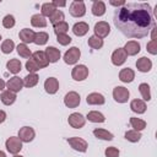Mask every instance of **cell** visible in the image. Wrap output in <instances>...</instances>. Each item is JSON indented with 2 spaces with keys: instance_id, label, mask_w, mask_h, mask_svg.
I'll list each match as a JSON object with an SVG mask.
<instances>
[{
  "instance_id": "cell-1",
  "label": "cell",
  "mask_w": 157,
  "mask_h": 157,
  "mask_svg": "<svg viewBox=\"0 0 157 157\" xmlns=\"http://www.w3.org/2000/svg\"><path fill=\"white\" fill-rule=\"evenodd\" d=\"M113 21L115 27L129 38H144L156 26L147 2H125L115 10Z\"/></svg>"
},
{
  "instance_id": "cell-2",
  "label": "cell",
  "mask_w": 157,
  "mask_h": 157,
  "mask_svg": "<svg viewBox=\"0 0 157 157\" xmlns=\"http://www.w3.org/2000/svg\"><path fill=\"white\" fill-rule=\"evenodd\" d=\"M5 146H6V150L12 153V155H17L21 150H22V141L20 140V137L17 136H11L6 140L5 142Z\"/></svg>"
},
{
  "instance_id": "cell-3",
  "label": "cell",
  "mask_w": 157,
  "mask_h": 157,
  "mask_svg": "<svg viewBox=\"0 0 157 157\" xmlns=\"http://www.w3.org/2000/svg\"><path fill=\"white\" fill-rule=\"evenodd\" d=\"M70 15L74 17H82L86 13V6L82 0H75L70 5Z\"/></svg>"
},
{
  "instance_id": "cell-4",
  "label": "cell",
  "mask_w": 157,
  "mask_h": 157,
  "mask_svg": "<svg viewBox=\"0 0 157 157\" xmlns=\"http://www.w3.org/2000/svg\"><path fill=\"white\" fill-rule=\"evenodd\" d=\"M81 56V52L77 47H71L69 50H66V53L64 54V61L67 65H74L78 61Z\"/></svg>"
},
{
  "instance_id": "cell-5",
  "label": "cell",
  "mask_w": 157,
  "mask_h": 157,
  "mask_svg": "<svg viewBox=\"0 0 157 157\" xmlns=\"http://www.w3.org/2000/svg\"><path fill=\"white\" fill-rule=\"evenodd\" d=\"M129 96H130L129 90L125 88V87H123V86H117L113 90V98L118 103H125V102H128Z\"/></svg>"
},
{
  "instance_id": "cell-6",
  "label": "cell",
  "mask_w": 157,
  "mask_h": 157,
  "mask_svg": "<svg viewBox=\"0 0 157 157\" xmlns=\"http://www.w3.org/2000/svg\"><path fill=\"white\" fill-rule=\"evenodd\" d=\"M93 31H94V36L102 39V38H105V37L109 34V32H110V26H109L108 22H105V21H99V22H97V23L94 25Z\"/></svg>"
},
{
  "instance_id": "cell-7",
  "label": "cell",
  "mask_w": 157,
  "mask_h": 157,
  "mask_svg": "<svg viewBox=\"0 0 157 157\" xmlns=\"http://www.w3.org/2000/svg\"><path fill=\"white\" fill-rule=\"evenodd\" d=\"M67 142L69 145L75 150V151H78V152H86L87 151V142L81 139V137H77V136H74V137H69L67 139Z\"/></svg>"
},
{
  "instance_id": "cell-8",
  "label": "cell",
  "mask_w": 157,
  "mask_h": 157,
  "mask_svg": "<svg viewBox=\"0 0 157 157\" xmlns=\"http://www.w3.org/2000/svg\"><path fill=\"white\" fill-rule=\"evenodd\" d=\"M80 102H81L80 94L75 91H71V92L66 93L65 97H64V103L67 108H76V107H78Z\"/></svg>"
},
{
  "instance_id": "cell-9",
  "label": "cell",
  "mask_w": 157,
  "mask_h": 157,
  "mask_svg": "<svg viewBox=\"0 0 157 157\" xmlns=\"http://www.w3.org/2000/svg\"><path fill=\"white\" fill-rule=\"evenodd\" d=\"M67 121H69V125L72 126L74 129H81L86 123V118L81 113H72L69 115Z\"/></svg>"
},
{
  "instance_id": "cell-10",
  "label": "cell",
  "mask_w": 157,
  "mask_h": 157,
  "mask_svg": "<svg viewBox=\"0 0 157 157\" xmlns=\"http://www.w3.org/2000/svg\"><path fill=\"white\" fill-rule=\"evenodd\" d=\"M71 76L75 81H83L88 76L87 66L86 65H76L71 71Z\"/></svg>"
},
{
  "instance_id": "cell-11",
  "label": "cell",
  "mask_w": 157,
  "mask_h": 157,
  "mask_svg": "<svg viewBox=\"0 0 157 157\" xmlns=\"http://www.w3.org/2000/svg\"><path fill=\"white\" fill-rule=\"evenodd\" d=\"M126 58H128V55H126L125 50L123 48H118L112 54V63L115 66H120L126 61Z\"/></svg>"
},
{
  "instance_id": "cell-12",
  "label": "cell",
  "mask_w": 157,
  "mask_h": 157,
  "mask_svg": "<svg viewBox=\"0 0 157 157\" xmlns=\"http://www.w3.org/2000/svg\"><path fill=\"white\" fill-rule=\"evenodd\" d=\"M36 136V132L29 126H23L18 130V137L22 142H31Z\"/></svg>"
},
{
  "instance_id": "cell-13",
  "label": "cell",
  "mask_w": 157,
  "mask_h": 157,
  "mask_svg": "<svg viewBox=\"0 0 157 157\" xmlns=\"http://www.w3.org/2000/svg\"><path fill=\"white\" fill-rule=\"evenodd\" d=\"M6 87H7L9 91H11V92H13V93L20 92V91L22 90V87H23V81H22L20 77L13 76V77L9 78V81L6 82Z\"/></svg>"
},
{
  "instance_id": "cell-14",
  "label": "cell",
  "mask_w": 157,
  "mask_h": 157,
  "mask_svg": "<svg viewBox=\"0 0 157 157\" xmlns=\"http://www.w3.org/2000/svg\"><path fill=\"white\" fill-rule=\"evenodd\" d=\"M86 102L88 104H91V105H102V104H104L105 99H104L103 94H101L98 92H92V93L87 94Z\"/></svg>"
},
{
  "instance_id": "cell-15",
  "label": "cell",
  "mask_w": 157,
  "mask_h": 157,
  "mask_svg": "<svg viewBox=\"0 0 157 157\" xmlns=\"http://www.w3.org/2000/svg\"><path fill=\"white\" fill-rule=\"evenodd\" d=\"M44 88H45L47 93L54 94L59 90V81L55 77H48L45 80V82H44Z\"/></svg>"
},
{
  "instance_id": "cell-16",
  "label": "cell",
  "mask_w": 157,
  "mask_h": 157,
  "mask_svg": "<svg viewBox=\"0 0 157 157\" xmlns=\"http://www.w3.org/2000/svg\"><path fill=\"white\" fill-rule=\"evenodd\" d=\"M32 59L38 64V66L42 69V67H47L49 65V61L45 56V53L42 52V50H37L32 54Z\"/></svg>"
},
{
  "instance_id": "cell-17",
  "label": "cell",
  "mask_w": 157,
  "mask_h": 157,
  "mask_svg": "<svg viewBox=\"0 0 157 157\" xmlns=\"http://www.w3.org/2000/svg\"><path fill=\"white\" fill-rule=\"evenodd\" d=\"M136 67L140 72H148L151 69H152V61L146 58V56H142L140 59H137L136 61Z\"/></svg>"
},
{
  "instance_id": "cell-18",
  "label": "cell",
  "mask_w": 157,
  "mask_h": 157,
  "mask_svg": "<svg viewBox=\"0 0 157 157\" xmlns=\"http://www.w3.org/2000/svg\"><path fill=\"white\" fill-rule=\"evenodd\" d=\"M140 48L141 47H140V43L139 42H136V40H129V42H126V44H125V47L123 49L125 50L126 55L132 56V55H136L140 52Z\"/></svg>"
},
{
  "instance_id": "cell-19",
  "label": "cell",
  "mask_w": 157,
  "mask_h": 157,
  "mask_svg": "<svg viewBox=\"0 0 157 157\" xmlns=\"http://www.w3.org/2000/svg\"><path fill=\"white\" fill-rule=\"evenodd\" d=\"M134 78H135V72L132 69L125 67V69L120 70V72H119V80L120 81H123L125 83H130V82H132Z\"/></svg>"
},
{
  "instance_id": "cell-20",
  "label": "cell",
  "mask_w": 157,
  "mask_h": 157,
  "mask_svg": "<svg viewBox=\"0 0 157 157\" xmlns=\"http://www.w3.org/2000/svg\"><path fill=\"white\" fill-rule=\"evenodd\" d=\"M44 53L49 63H56L60 59V50L56 49L55 47H48Z\"/></svg>"
},
{
  "instance_id": "cell-21",
  "label": "cell",
  "mask_w": 157,
  "mask_h": 157,
  "mask_svg": "<svg viewBox=\"0 0 157 157\" xmlns=\"http://www.w3.org/2000/svg\"><path fill=\"white\" fill-rule=\"evenodd\" d=\"M130 108L132 112L137 113V114H142L146 112V103L142 99H132L130 103Z\"/></svg>"
},
{
  "instance_id": "cell-22",
  "label": "cell",
  "mask_w": 157,
  "mask_h": 157,
  "mask_svg": "<svg viewBox=\"0 0 157 157\" xmlns=\"http://www.w3.org/2000/svg\"><path fill=\"white\" fill-rule=\"evenodd\" d=\"M34 32L29 28H23L20 31V39L23 42V44H27V43H32L33 39H34Z\"/></svg>"
},
{
  "instance_id": "cell-23",
  "label": "cell",
  "mask_w": 157,
  "mask_h": 157,
  "mask_svg": "<svg viewBox=\"0 0 157 157\" xmlns=\"http://www.w3.org/2000/svg\"><path fill=\"white\" fill-rule=\"evenodd\" d=\"M88 25L86 23V22H77V23H75L74 25V27H72V32H74V34L75 36H77V37H82V36H85L87 32H88Z\"/></svg>"
},
{
  "instance_id": "cell-24",
  "label": "cell",
  "mask_w": 157,
  "mask_h": 157,
  "mask_svg": "<svg viewBox=\"0 0 157 157\" xmlns=\"http://www.w3.org/2000/svg\"><path fill=\"white\" fill-rule=\"evenodd\" d=\"M0 99H1V102H2L5 105H11V104H13L15 101H16V93H13V92L6 90V91H4V92L0 94Z\"/></svg>"
},
{
  "instance_id": "cell-25",
  "label": "cell",
  "mask_w": 157,
  "mask_h": 157,
  "mask_svg": "<svg viewBox=\"0 0 157 157\" xmlns=\"http://www.w3.org/2000/svg\"><path fill=\"white\" fill-rule=\"evenodd\" d=\"M31 25L33 27H37V28H43L47 26V20L40 13H36L31 17Z\"/></svg>"
},
{
  "instance_id": "cell-26",
  "label": "cell",
  "mask_w": 157,
  "mask_h": 157,
  "mask_svg": "<svg viewBox=\"0 0 157 157\" xmlns=\"http://www.w3.org/2000/svg\"><path fill=\"white\" fill-rule=\"evenodd\" d=\"M105 12V4L101 0H96L93 1V5H92V13L94 16H103Z\"/></svg>"
},
{
  "instance_id": "cell-27",
  "label": "cell",
  "mask_w": 157,
  "mask_h": 157,
  "mask_svg": "<svg viewBox=\"0 0 157 157\" xmlns=\"http://www.w3.org/2000/svg\"><path fill=\"white\" fill-rule=\"evenodd\" d=\"M6 67H7V70H9L11 74H18V72L21 71L22 65H21V61H20L18 59H11V60L7 61Z\"/></svg>"
},
{
  "instance_id": "cell-28",
  "label": "cell",
  "mask_w": 157,
  "mask_h": 157,
  "mask_svg": "<svg viewBox=\"0 0 157 157\" xmlns=\"http://www.w3.org/2000/svg\"><path fill=\"white\" fill-rule=\"evenodd\" d=\"M93 135L97 139H101V140H105V141L113 140V134L109 132L108 130H104V129H94L93 130Z\"/></svg>"
},
{
  "instance_id": "cell-29",
  "label": "cell",
  "mask_w": 157,
  "mask_h": 157,
  "mask_svg": "<svg viewBox=\"0 0 157 157\" xmlns=\"http://www.w3.org/2000/svg\"><path fill=\"white\" fill-rule=\"evenodd\" d=\"M38 75L37 74H32V72H29L22 81H23V86H26V87H34L37 83H38Z\"/></svg>"
},
{
  "instance_id": "cell-30",
  "label": "cell",
  "mask_w": 157,
  "mask_h": 157,
  "mask_svg": "<svg viewBox=\"0 0 157 157\" xmlns=\"http://www.w3.org/2000/svg\"><path fill=\"white\" fill-rule=\"evenodd\" d=\"M130 124H131V128H134L135 131H141L146 128V121L140 119V118H135V117L130 118Z\"/></svg>"
},
{
  "instance_id": "cell-31",
  "label": "cell",
  "mask_w": 157,
  "mask_h": 157,
  "mask_svg": "<svg viewBox=\"0 0 157 157\" xmlns=\"http://www.w3.org/2000/svg\"><path fill=\"white\" fill-rule=\"evenodd\" d=\"M42 16H44V17H50L55 11H56V7L53 5V2H45V4H43L42 5Z\"/></svg>"
},
{
  "instance_id": "cell-32",
  "label": "cell",
  "mask_w": 157,
  "mask_h": 157,
  "mask_svg": "<svg viewBox=\"0 0 157 157\" xmlns=\"http://www.w3.org/2000/svg\"><path fill=\"white\" fill-rule=\"evenodd\" d=\"M86 118H87L90 121H92V123H103V121L105 120L104 115H103L102 113L97 112V110H92V112H90V113L87 114Z\"/></svg>"
},
{
  "instance_id": "cell-33",
  "label": "cell",
  "mask_w": 157,
  "mask_h": 157,
  "mask_svg": "<svg viewBox=\"0 0 157 157\" xmlns=\"http://www.w3.org/2000/svg\"><path fill=\"white\" fill-rule=\"evenodd\" d=\"M49 39V36L47 32H37L34 34V39L33 43H36L37 45H44Z\"/></svg>"
},
{
  "instance_id": "cell-34",
  "label": "cell",
  "mask_w": 157,
  "mask_h": 157,
  "mask_svg": "<svg viewBox=\"0 0 157 157\" xmlns=\"http://www.w3.org/2000/svg\"><path fill=\"white\" fill-rule=\"evenodd\" d=\"M87 43H88V45L92 49H101L103 47V39H101V38H98L96 36L90 37L88 40H87Z\"/></svg>"
},
{
  "instance_id": "cell-35",
  "label": "cell",
  "mask_w": 157,
  "mask_h": 157,
  "mask_svg": "<svg viewBox=\"0 0 157 157\" xmlns=\"http://www.w3.org/2000/svg\"><path fill=\"white\" fill-rule=\"evenodd\" d=\"M17 53L22 58H31L32 56L31 49L27 47V44H23V43H21V44L17 45Z\"/></svg>"
},
{
  "instance_id": "cell-36",
  "label": "cell",
  "mask_w": 157,
  "mask_h": 157,
  "mask_svg": "<svg viewBox=\"0 0 157 157\" xmlns=\"http://www.w3.org/2000/svg\"><path fill=\"white\" fill-rule=\"evenodd\" d=\"M67 31H69V25H67V22H65V21L54 25V32H55L56 36H58V34H66Z\"/></svg>"
},
{
  "instance_id": "cell-37",
  "label": "cell",
  "mask_w": 157,
  "mask_h": 157,
  "mask_svg": "<svg viewBox=\"0 0 157 157\" xmlns=\"http://www.w3.org/2000/svg\"><path fill=\"white\" fill-rule=\"evenodd\" d=\"M125 139H126L128 141H130V142H137V141H140V139H141V134H140V131L129 130V131L125 132Z\"/></svg>"
},
{
  "instance_id": "cell-38",
  "label": "cell",
  "mask_w": 157,
  "mask_h": 157,
  "mask_svg": "<svg viewBox=\"0 0 157 157\" xmlns=\"http://www.w3.org/2000/svg\"><path fill=\"white\" fill-rule=\"evenodd\" d=\"M64 18H65L64 12L60 11V10H56V11L49 17V21H50V23H53V26H54V25H56V23H59V22H63Z\"/></svg>"
},
{
  "instance_id": "cell-39",
  "label": "cell",
  "mask_w": 157,
  "mask_h": 157,
  "mask_svg": "<svg viewBox=\"0 0 157 157\" xmlns=\"http://www.w3.org/2000/svg\"><path fill=\"white\" fill-rule=\"evenodd\" d=\"M139 91L142 96V98L145 101H150L151 99V92H150V86L147 83H140L139 86Z\"/></svg>"
},
{
  "instance_id": "cell-40",
  "label": "cell",
  "mask_w": 157,
  "mask_h": 157,
  "mask_svg": "<svg viewBox=\"0 0 157 157\" xmlns=\"http://www.w3.org/2000/svg\"><path fill=\"white\" fill-rule=\"evenodd\" d=\"M13 48H15V43H13L11 39H6V40H4L2 44H1V52H2L4 54H10V53L13 50Z\"/></svg>"
},
{
  "instance_id": "cell-41",
  "label": "cell",
  "mask_w": 157,
  "mask_h": 157,
  "mask_svg": "<svg viewBox=\"0 0 157 157\" xmlns=\"http://www.w3.org/2000/svg\"><path fill=\"white\" fill-rule=\"evenodd\" d=\"M26 69H27L29 72H32V74H36L38 70H40V67L38 66V64H37L32 58H29V60H27V63H26Z\"/></svg>"
},
{
  "instance_id": "cell-42",
  "label": "cell",
  "mask_w": 157,
  "mask_h": 157,
  "mask_svg": "<svg viewBox=\"0 0 157 157\" xmlns=\"http://www.w3.org/2000/svg\"><path fill=\"white\" fill-rule=\"evenodd\" d=\"M2 26L5 28H12L15 26V17L12 15H6L2 18Z\"/></svg>"
},
{
  "instance_id": "cell-43",
  "label": "cell",
  "mask_w": 157,
  "mask_h": 157,
  "mask_svg": "<svg viewBox=\"0 0 157 157\" xmlns=\"http://www.w3.org/2000/svg\"><path fill=\"white\" fill-rule=\"evenodd\" d=\"M146 49L150 54L152 55H156L157 54V39H153V40H150L146 45Z\"/></svg>"
},
{
  "instance_id": "cell-44",
  "label": "cell",
  "mask_w": 157,
  "mask_h": 157,
  "mask_svg": "<svg viewBox=\"0 0 157 157\" xmlns=\"http://www.w3.org/2000/svg\"><path fill=\"white\" fill-rule=\"evenodd\" d=\"M56 40H58V43L61 44V45H67V44L71 43V38H70V36H67V34H58V36H56Z\"/></svg>"
},
{
  "instance_id": "cell-45",
  "label": "cell",
  "mask_w": 157,
  "mask_h": 157,
  "mask_svg": "<svg viewBox=\"0 0 157 157\" xmlns=\"http://www.w3.org/2000/svg\"><path fill=\"white\" fill-rule=\"evenodd\" d=\"M105 157H119V150L117 147H107L104 151Z\"/></svg>"
},
{
  "instance_id": "cell-46",
  "label": "cell",
  "mask_w": 157,
  "mask_h": 157,
  "mask_svg": "<svg viewBox=\"0 0 157 157\" xmlns=\"http://www.w3.org/2000/svg\"><path fill=\"white\" fill-rule=\"evenodd\" d=\"M109 4L113 5V6H117V9H118V7L124 6L125 5V1H123V0H120V1H109Z\"/></svg>"
},
{
  "instance_id": "cell-47",
  "label": "cell",
  "mask_w": 157,
  "mask_h": 157,
  "mask_svg": "<svg viewBox=\"0 0 157 157\" xmlns=\"http://www.w3.org/2000/svg\"><path fill=\"white\" fill-rule=\"evenodd\" d=\"M5 119H6V113H5L4 110H0V124L4 123Z\"/></svg>"
},
{
  "instance_id": "cell-48",
  "label": "cell",
  "mask_w": 157,
  "mask_h": 157,
  "mask_svg": "<svg viewBox=\"0 0 157 157\" xmlns=\"http://www.w3.org/2000/svg\"><path fill=\"white\" fill-rule=\"evenodd\" d=\"M53 5L56 7V6H66V2L65 1H61V2H59V1H53Z\"/></svg>"
},
{
  "instance_id": "cell-49",
  "label": "cell",
  "mask_w": 157,
  "mask_h": 157,
  "mask_svg": "<svg viewBox=\"0 0 157 157\" xmlns=\"http://www.w3.org/2000/svg\"><path fill=\"white\" fill-rule=\"evenodd\" d=\"M5 86H6V83L4 82V80H2V78H0V91H2V90L5 88Z\"/></svg>"
},
{
  "instance_id": "cell-50",
  "label": "cell",
  "mask_w": 157,
  "mask_h": 157,
  "mask_svg": "<svg viewBox=\"0 0 157 157\" xmlns=\"http://www.w3.org/2000/svg\"><path fill=\"white\" fill-rule=\"evenodd\" d=\"M0 157H6L5 152H4V151H1V150H0Z\"/></svg>"
},
{
  "instance_id": "cell-51",
  "label": "cell",
  "mask_w": 157,
  "mask_h": 157,
  "mask_svg": "<svg viewBox=\"0 0 157 157\" xmlns=\"http://www.w3.org/2000/svg\"><path fill=\"white\" fill-rule=\"evenodd\" d=\"M13 157H23V156H18V155H15Z\"/></svg>"
},
{
  "instance_id": "cell-52",
  "label": "cell",
  "mask_w": 157,
  "mask_h": 157,
  "mask_svg": "<svg viewBox=\"0 0 157 157\" xmlns=\"http://www.w3.org/2000/svg\"><path fill=\"white\" fill-rule=\"evenodd\" d=\"M0 39H1V36H0Z\"/></svg>"
}]
</instances>
